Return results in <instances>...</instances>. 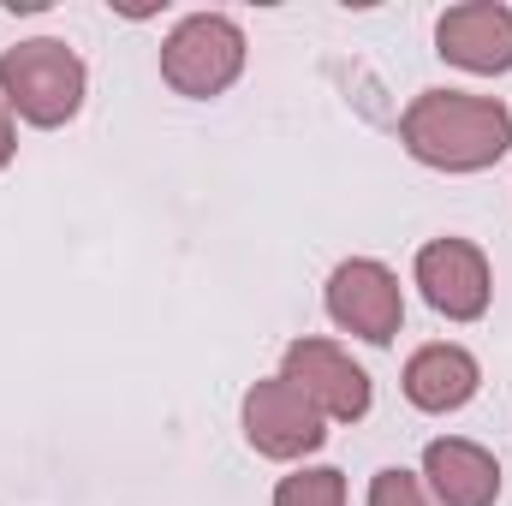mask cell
Here are the masks:
<instances>
[{
	"instance_id": "obj_1",
	"label": "cell",
	"mask_w": 512,
	"mask_h": 506,
	"mask_svg": "<svg viewBox=\"0 0 512 506\" xmlns=\"http://www.w3.org/2000/svg\"><path fill=\"white\" fill-rule=\"evenodd\" d=\"M399 143L411 161L435 173H483L512 149V108L501 96L423 90L399 114Z\"/></svg>"
},
{
	"instance_id": "obj_2",
	"label": "cell",
	"mask_w": 512,
	"mask_h": 506,
	"mask_svg": "<svg viewBox=\"0 0 512 506\" xmlns=\"http://www.w3.org/2000/svg\"><path fill=\"white\" fill-rule=\"evenodd\" d=\"M90 90V66L78 60V48H66L60 36H30L12 42L0 54V102L36 131H60L78 120Z\"/></svg>"
},
{
	"instance_id": "obj_3",
	"label": "cell",
	"mask_w": 512,
	"mask_h": 506,
	"mask_svg": "<svg viewBox=\"0 0 512 506\" xmlns=\"http://www.w3.org/2000/svg\"><path fill=\"white\" fill-rule=\"evenodd\" d=\"M239 72H245V30L227 12H191L161 42V78L173 96H191V102L227 96Z\"/></svg>"
},
{
	"instance_id": "obj_4",
	"label": "cell",
	"mask_w": 512,
	"mask_h": 506,
	"mask_svg": "<svg viewBox=\"0 0 512 506\" xmlns=\"http://www.w3.org/2000/svg\"><path fill=\"white\" fill-rule=\"evenodd\" d=\"M322 304H328V322L364 346H393V334L405 328V292H399V274L376 262V256H346L328 286H322Z\"/></svg>"
},
{
	"instance_id": "obj_5",
	"label": "cell",
	"mask_w": 512,
	"mask_h": 506,
	"mask_svg": "<svg viewBox=\"0 0 512 506\" xmlns=\"http://www.w3.org/2000/svg\"><path fill=\"white\" fill-rule=\"evenodd\" d=\"M280 376L292 381L328 423H364L370 405H376L370 370L352 364V352L334 346V340H310V334L292 340V346L280 352Z\"/></svg>"
},
{
	"instance_id": "obj_6",
	"label": "cell",
	"mask_w": 512,
	"mask_h": 506,
	"mask_svg": "<svg viewBox=\"0 0 512 506\" xmlns=\"http://www.w3.org/2000/svg\"><path fill=\"white\" fill-rule=\"evenodd\" d=\"M239 423H245V441L262 459H310L322 441H328V417L292 387L286 376H268L245 387V405H239Z\"/></svg>"
},
{
	"instance_id": "obj_7",
	"label": "cell",
	"mask_w": 512,
	"mask_h": 506,
	"mask_svg": "<svg viewBox=\"0 0 512 506\" xmlns=\"http://www.w3.org/2000/svg\"><path fill=\"white\" fill-rule=\"evenodd\" d=\"M411 280H417L423 304L447 322H483L489 316L495 274H489V256L471 239H429L411 262Z\"/></svg>"
},
{
	"instance_id": "obj_8",
	"label": "cell",
	"mask_w": 512,
	"mask_h": 506,
	"mask_svg": "<svg viewBox=\"0 0 512 506\" xmlns=\"http://www.w3.org/2000/svg\"><path fill=\"white\" fill-rule=\"evenodd\" d=\"M435 54L471 78H501L512 72V6L501 0H465L447 6L435 24Z\"/></svg>"
},
{
	"instance_id": "obj_9",
	"label": "cell",
	"mask_w": 512,
	"mask_h": 506,
	"mask_svg": "<svg viewBox=\"0 0 512 506\" xmlns=\"http://www.w3.org/2000/svg\"><path fill=\"white\" fill-rule=\"evenodd\" d=\"M399 387H405V399H411L417 411L447 417V411H465V405L477 399V387H483V364H477L465 346L435 340V346H417V352L405 358Z\"/></svg>"
},
{
	"instance_id": "obj_10",
	"label": "cell",
	"mask_w": 512,
	"mask_h": 506,
	"mask_svg": "<svg viewBox=\"0 0 512 506\" xmlns=\"http://www.w3.org/2000/svg\"><path fill=\"white\" fill-rule=\"evenodd\" d=\"M423 483L441 506H495L501 501V465L489 447L465 435H441L423 447Z\"/></svg>"
},
{
	"instance_id": "obj_11",
	"label": "cell",
	"mask_w": 512,
	"mask_h": 506,
	"mask_svg": "<svg viewBox=\"0 0 512 506\" xmlns=\"http://www.w3.org/2000/svg\"><path fill=\"white\" fill-rule=\"evenodd\" d=\"M274 506H346V471L334 465H310L274 483Z\"/></svg>"
},
{
	"instance_id": "obj_12",
	"label": "cell",
	"mask_w": 512,
	"mask_h": 506,
	"mask_svg": "<svg viewBox=\"0 0 512 506\" xmlns=\"http://www.w3.org/2000/svg\"><path fill=\"white\" fill-rule=\"evenodd\" d=\"M370 506H429V489H423V477H417V471L387 465V471L370 477Z\"/></svg>"
},
{
	"instance_id": "obj_13",
	"label": "cell",
	"mask_w": 512,
	"mask_h": 506,
	"mask_svg": "<svg viewBox=\"0 0 512 506\" xmlns=\"http://www.w3.org/2000/svg\"><path fill=\"white\" fill-rule=\"evenodd\" d=\"M12 155H18V131H12V108L0 102V173L12 167Z\"/></svg>"
}]
</instances>
